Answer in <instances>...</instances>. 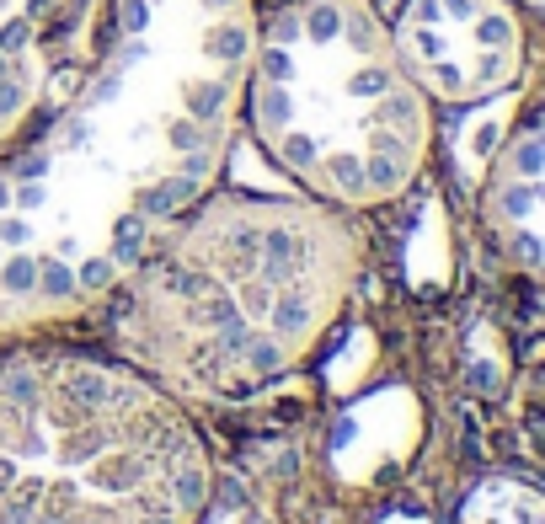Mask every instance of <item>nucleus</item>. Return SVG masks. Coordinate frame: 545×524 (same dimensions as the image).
Listing matches in <instances>:
<instances>
[{"mask_svg": "<svg viewBox=\"0 0 545 524\" xmlns=\"http://www.w3.org/2000/svg\"><path fill=\"white\" fill-rule=\"evenodd\" d=\"M257 0H107L65 107L0 156V337L91 321L209 193L241 129Z\"/></svg>", "mask_w": 545, "mask_h": 524, "instance_id": "f257e3e1", "label": "nucleus"}, {"mask_svg": "<svg viewBox=\"0 0 545 524\" xmlns=\"http://www.w3.org/2000/svg\"><path fill=\"white\" fill-rule=\"evenodd\" d=\"M481 225L497 257L545 289V102L508 129L481 182Z\"/></svg>", "mask_w": 545, "mask_h": 524, "instance_id": "0eeeda50", "label": "nucleus"}, {"mask_svg": "<svg viewBox=\"0 0 545 524\" xmlns=\"http://www.w3.org/2000/svg\"><path fill=\"white\" fill-rule=\"evenodd\" d=\"M193 407L102 343L0 337V524H204Z\"/></svg>", "mask_w": 545, "mask_h": 524, "instance_id": "7ed1b4c3", "label": "nucleus"}, {"mask_svg": "<svg viewBox=\"0 0 545 524\" xmlns=\"http://www.w3.org/2000/svg\"><path fill=\"white\" fill-rule=\"evenodd\" d=\"M519 6H535V11H545V0H519Z\"/></svg>", "mask_w": 545, "mask_h": 524, "instance_id": "6e6552de", "label": "nucleus"}, {"mask_svg": "<svg viewBox=\"0 0 545 524\" xmlns=\"http://www.w3.org/2000/svg\"><path fill=\"white\" fill-rule=\"evenodd\" d=\"M391 38L433 107H481L519 86L529 65L519 0H401Z\"/></svg>", "mask_w": 545, "mask_h": 524, "instance_id": "39448f33", "label": "nucleus"}, {"mask_svg": "<svg viewBox=\"0 0 545 524\" xmlns=\"http://www.w3.org/2000/svg\"><path fill=\"white\" fill-rule=\"evenodd\" d=\"M364 236L294 193H204L91 311L102 348L188 407L246 402L294 375L348 311Z\"/></svg>", "mask_w": 545, "mask_h": 524, "instance_id": "f03ea898", "label": "nucleus"}, {"mask_svg": "<svg viewBox=\"0 0 545 524\" xmlns=\"http://www.w3.org/2000/svg\"><path fill=\"white\" fill-rule=\"evenodd\" d=\"M86 27V0H0V156L38 129Z\"/></svg>", "mask_w": 545, "mask_h": 524, "instance_id": "423d86ee", "label": "nucleus"}, {"mask_svg": "<svg viewBox=\"0 0 545 524\" xmlns=\"http://www.w3.org/2000/svg\"><path fill=\"white\" fill-rule=\"evenodd\" d=\"M241 123L305 198L342 214L396 204L433 156V102L375 0L257 11Z\"/></svg>", "mask_w": 545, "mask_h": 524, "instance_id": "20e7f679", "label": "nucleus"}]
</instances>
